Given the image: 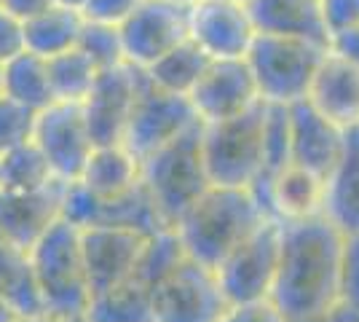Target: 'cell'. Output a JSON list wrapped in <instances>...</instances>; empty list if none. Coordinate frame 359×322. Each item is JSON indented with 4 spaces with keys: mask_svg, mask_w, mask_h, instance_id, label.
Masks as SVG:
<instances>
[{
    "mask_svg": "<svg viewBox=\"0 0 359 322\" xmlns=\"http://www.w3.org/2000/svg\"><path fill=\"white\" fill-rule=\"evenodd\" d=\"M325 51L327 46L303 38L255 32L244 62L255 78L260 102L290 105L303 100Z\"/></svg>",
    "mask_w": 359,
    "mask_h": 322,
    "instance_id": "5",
    "label": "cell"
},
{
    "mask_svg": "<svg viewBox=\"0 0 359 322\" xmlns=\"http://www.w3.org/2000/svg\"><path fill=\"white\" fill-rule=\"evenodd\" d=\"M32 123H35L32 110L0 94V154H6L19 142H27L32 137Z\"/></svg>",
    "mask_w": 359,
    "mask_h": 322,
    "instance_id": "32",
    "label": "cell"
},
{
    "mask_svg": "<svg viewBox=\"0 0 359 322\" xmlns=\"http://www.w3.org/2000/svg\"><path fill=\"white\" fill-rule=\"evenodd\" d=\"M255 196L263 204V210L269 213V217H276V220H303V217L322 215L325 180L319 175H314V172L298 167V164H287Z\"/></svg>",
    "mask_w": 359,
    "mask_h": 322,
    "instance_id": "20",
    "label": "cell"
},
{
    "mask_svg": "<svg viewBox=\"0 0 359 322\" xmlns=\"http://www.w3.org/2000/svg\"><path fill=\"white\" fill-rule=\"evenodd\" d=\"M62 217L73 223L75 229L121 226V229H135L148 236L166 229L142 183L121 196L100 199L81 180H70L65 183V194H62Z\"/></svg>",
    "mask_w": 359,
    "mask_h": 322,
    "instance_id": "10",
    "label": "cell"
},
{
    "mask_svg": "<svg viewBox=\"0 0 359 322\" xmlns=\"http://www.w3.org/2000/svg\"><path fill=\"white\" fill-rule=\"evenodd\" d=\"M279 223V263L269 298L287 322H316L338 304L344 234L325 215Z\"/></svg>",
    "mask_w": 359,
    "mask_h": 322,
    "instance_id": "1",
    "label": "cell"
},
{
    "mask_svg": "<svg viewBox=\"0 0 359 322\" xmlns=\"http://www.w3.org/2000/svg\"><path fill=\"white\" fill-rule=\"evenodd\" d=\"M140 183L145 185L161 223L172 229L180 215L212 185L201 156V121L140 159Z\"/></svg>",
    "mask_w": 359,
    "mask_h": 322,
    "instance_id": "3",
    "label": "cell"
},
{
    "mask_svg": "<svg viewBox=\"0 0 359 322\" xmlns=\"http://www.w3.org/2000/svg\"><path fill=\"white\" fill-rule=\"evenodd\" d=\"M3 94L32 113L51 105L54 94L48 86V70H46L43 57L22 51L8 62H3Z\"/></svg>",
    "mask_w": 359,
    "mask_h": 322,
    "instance_id": "27",
    "label": "cell"
},
{
    "mask_svg": "<svg viewBox=\"0 0 359 322\" xmlns=\"http://www.w3.org/2000/svg\"><path fill=\"white\" fill-rule=\"evenodd\" d=\"M0 301L16 317H27L43 311L35 285L30 247L16 245L14 239L0 234Z\"/></svg>",
    "mask_w": 359,
    "mask_h": 322,
    "instance_id": "24",
    "label": "cell"
},
{
    "mask_svg": "<svg viewBox=\"0 0 359 322\" xmlns=\"http://www.w3.org/2000/svg\"><path fill=\"white\" fill-rule=\"evenodd\" d=\"M338 304L359 309V234H346L344 236Z\"/></svg>",
    "mask_w": 359,
    "mask_h": 322,
    "instance_id": "33",
    "label": "cell"
},
{
    "mask_svg": "<svg viewBox=\"0 0 359 322\" xmlns=\"http://www.w3.org/2000/svg\"><path fill=\"white\" fill-rule=\"evenodd\" d=\"M14 320H16V314L8 307H6L3 301H0V322H14Z\"/></svg>",
    "mask_w": 359,
    "mask_h": 322,
    "instance_id": "42",
    "label": "cell"
},
{
    "mask_svg": "<svg viewBox=\"0 0 359 322\" xmlns=\"http://www.w3.org/2000/svg\"><path fill=\"white\" fill-rule=\"evenodd\" d=\"M100 199H113L140 185V159L126 145H94L78 177Z\"/></svg>",
    "mask_w": 359,
    "mask_h": 322,
    "instance_id": "23",
    "label": "cell"
},
{
    "mask_svg": "<svg viewBox=\"0 0 359 322\" xmlns=\"http://www.w3.org/2000/svg\"><path fill=\"white\" fill-rule=\"evenodd\" d=\"M287 164H292L290 105L263 102V167L257 183L252 185V194H260Z\"/></svg>",
    "mask_w": 359,
    "mask_h": 322,
    "instance_id": "28",
    "label": "cell"
},
{
    "mask_svg": "<svg viewBox=\"0 0 359 322\" xmlns=\"http://www.w3.org/2000/svg\"><path fill=\"white\" fill-rule=\"evenodd\" d=\"M14 322H86V317L83 320H65V317H54V314L38 311V314H27V317H16Z\"/></svg>",
    "mask_w": 359,
    "mask_h": 322,
    "instance_id": "41",
    "label": "cell"
},
{
    "mask_svg": "<svg viewBox=\"0 0 359 322\" xmlns=\"http://www.w3.org/2000/svg\"><path fill=\"white\" fill-rule=\"evenodd\" d=\"M309 105L319 110L325 119L338 123L341 129L359 126V67L344 57L325 51L303 97Z\"/></svg>",
    "mask_w": 359,
    "mask_h": 322,
    "instance_id": "19",
    "label": "cell"
},
{
    "mask_svg": "<svg viewBox=\"0 0 359 322\" xmlns=\"http://www.w3.org/2000/svg\"><path fill=\"white\" fill-rule=\"evenodd\" d=\"M327 48L332 54L344 57L346 62L357 65L359 67V27H351V30H341L335 35H330Z\"/></svg>",
    "mask_w": 359,
    "mask_h": 322,
    "instance_id": "38",
    "label": "cell"
},
{
    "mask_svg": "<svg viewBox=\"0 0 359 322\" xmlns=\"http://www.w3.org/2000/svg\"><path fill=\"white\" fill-rule=\"evenodd\" d=\"M169 3H177V6H194L198 0H169Z\"/></svg>",
    "mask_w": 359,
    "mask_h": 322,
    "instance_id": "44",
    "label": "cell"
},
{
    "mask_svg": "<svg viewBox=\"0 0 359 322\" xmlns=\"http://www.w3.org/2000/svg\"><path fill=\"white\" fill-rule=\"evenodd\" d=\"M46 70H48V86L57 102H83L100 73L97 65L78 46L48 57Z\"/></svg>",
    "mask_w": 359,
    "mask_h": 322,
    "instance_id": "29",
    "label": "cell"
},
{
    "mask_svg": "<svg viewBox=\"0 0 359 322\" xmlns=\"http://www.w3.org/2000/svg\"><path fill=\"white\" fill-rule=\"evenodd\" d=\"M188 8L169 0H142L118 25L123 60L145 70L172 46L188 38Z\"/></svg>",
    "mask_w": 359,
    "mask_h": 322,
    "instance_id": "12",
    "label": "cell"
},
{
    "mask_svg": "<svg viewBox=\"0 0 359 322\" xmlns=\"http://www.w3.org/2000/svg\"><path fill=\"white\" fill-rule=\"evenodd\" d=\"M62 194L65 180L35 191L0 188V234L16 245L32 247L62 217Z\"/></svg>",
    "mask_w": 359,
    "mask_h": 322,
    "instance_id": "17",
    "label": "cell"
},
{
    "mask_svg": "<svg viewBox=\"0 0 359 322\" xmlns=\"http://www.w3.org/2000/svg\"><path fill=\"white\" fill-rule=\"evenodd\" d=\"M32 142L43 154L54 177L65 183L78 180L94 148L81 102H51L35 113Z\"/></svg>",
    "mask_w": 359,
    "mask_h": 322,
    "instance_id": "11",
    "label": "cell"
},
{
    "mask_svg": "<svg viewBox=\"0 0 359 322\" xmlns=\"http://www.w3.org/2000/svg\"><path fill=\"white\" fill-rule=\"evenodd\" d=\"M140 78L142 70L129 62H121L116 67H105L97 73L86 100L81 102L94 145H116L123 140L140 89Z\"/></svg>",
    "mask_w": 359,
    "mask_h": 322,
    "instance_id": "13",
    "label": "cell"
},
{
    "mask_svg": "<svg viewBox=\"0 0 359 322\" xmlns=\"http://www.w3.org/2000/svg\"><path fill=\"white\" fill-rule=\"evenodd\" d=\"M228 309L215 269L182 255L150 290L153 322H217Z\"/></svg>",
    "mask_w": 359,
    "mask_h": 322,
    "instance_id": "7",
    "label": "cell"
},
{
    "mask_svg": "<svg viewBox=\"0 0 359 322\" xmlns=\"http://www.w3.org/2000/svg\"><path fill=\"white\" fill-rule=\"evenodd\" d=\"M35 285L46 314L83 320L89 311V279L81 253V229L60 217L30 247Z\"/></svg>",
    "mask_w": 359,
    "mask_h": 322,
    "instance_id": "4",
    "label": "cell"
},
{
    "mask_svg": "<svg viewBox=\"0 0 359 322\" xmlns=\"http://www.w3.org/2000/svg\"><path fill=\"white\" fill-rule=\"evenodd\" d=\"M357 129H359V126H357Z\"/></svg>",
    "mask_w": 359,
    "mask_h": 322,
    "instance_id": "47",
    "label": "cell"
},
{
    "mask_svg": "<svg viewBox=\"0 0 359 322\" xmlns=\"http://www.w3.org/2000/svg\"><path fill=\"white\" fill-rule=\"evenodd\" d=\"M22 51H25V25L6 8H0V62H8Z\"/></svg>",
    "mask_w": 359,
    "mask_h": 322,
    "instance_id": "37",
    "label": "cell"
},
{
    "mask_svg": "<svg viewBox=\"0 0 359 322\" xmlns=\"http://www.w3.org/2000/svg\"><path fill=\"white\" fill-rule=\"evenodd\" d=\"M279 236H282V223L276 217H266L215 269L228 304L269 298L279 263Z\"/></svg>",
    "mask_w": 359,
    "mask_h": 322,
    "instance_id": "8",
    "label": "cell"
},
{
    "mask_svg": "<svg viewBox=\"0 0 359 322\" xmlns=\"http://www.w3.org/2000/svg\"><path fill=\"white\" fill-rule=\"evenodd\" d=\"M269 213L252 188L210 185L198 199L175 220V236L188 258L217 269L223 258L252 234Z\"/></svg>",
    "mask_w": 359,
    "mask_h": 322,
    "instance_id": "2",
    "label": "cell"
},
{
    "mask_svg": "<svg viewBox=\"0 0 359 322\" xmlns=\"http://www.w3.org/2000/svg\"><path fill=\"white\" fill-rule=\"evenodd\" d=\"M201 156L212 185L252 188L263 167V102L231 119L201 121Z\"/></svg>",
    "mask_w": 359,
    "mask_h": 322,
    "instance_id": "6",
    "label": "cell"
},
{
    "mask_svg": "<svg viewBox=\"0 0 359 322\" xmlns=\"http://www.w3.org/2000/svg\"><path fill=\"white\" fill-rule=\"evenodd\" d=\"M188 38L210 60H244L255 38L247 3L198 0L188 8Z\"/></svg>",
    "mask_w": 359,
    "mask_h": 322,
    "instance_id": "15",
    "label": "cell"
},
{
    "mask_svg": "<svg viewBox=\"0 0 359 322\" xmlns=\"http://www.w3.org/2000/svg\"><path fill=\"white\" fill-rule=\"evenodd\" d=\"M322 215L341 234H359V129L346 132L344 154L325 177Z\"/></svg>",
    "mask_w": 359,
    "mask_h": 322,
    "instance_id": "22",
    "label": "cell"
},
{
    "mask_svg": "<svg viewBox=\"0 0 359 322\" xmlns=\"http://www.w3.org/2000/svg\"><path fill=\"white\" fill-rule=\"evenodd\" d=\"M0 94H3V62H0Z\"/></svg>",
    "mask_w": 359,
    "mask_h": 322,
    "instance_id": "45",
    "label": "cell"
},
{
    "mask_svg": "<svg viewBox=\"0 0 359 322\" xmlns=\"http://www.w3.org/2000/svg\"><path fill=\"white\" fill-rule=\"evenodd\" d=\"M148 234L121 229V226L81 229V253H83L91 298L110 290L113 285H118L121 279H126L135 271V266L148 247Z\"/></svg>",
    "mask_w": 359,
    "mask_h": 322,
    "instance_id": "14",
    "label": "cell"
},
{
    "mask_svg": "<svg viewBox=\"0 0 359 322\" xmlns=\"http://www.w3.org/2000/svg\"><path fill=\"white\" fill-rule=\"evenodd\" d=\"M217 322H287V317L271 298H257L244 304H228Z\"/></svg>",
    "mask_w": 359,
    "mask_h": 322,
    "instance_id": "34",
    "label": "cell"
},
{
    "mask_svg": "<svg viewBox=\"0 0 359 322\" xmlns=\"http://www.w3.org/2000/svg\"><path fill=\"white\" fill-rule=\"evenodd\" d=\"M346 132L325 119L306 100L290 102V137H292V164L327 177L344 154Z\"/></svg>",
    "mask_w": 359,
    "mask_h": 322,
    "instance_id": "18",
    "label": "cell"
},
{
    "mask_svg": "<svg viewBox=\"0 0 359 322\" xmlns=\"http://www.w3.org/2000/svg\"><path fill=\"white\" fill-rule=\"evenodd\" d=\"M316 322H359V309H351L346 304H335L325 317H319Z\"/></svg>",
    "mask_w": 359,
    "mask_h": 322,
    "instance_id": "40",
    "label": "cell"
},
{
    "mask_svg": "<svg viewBox=\"0 0 359 322\" xmlns=\"http://www.w3.org/2000/svg\"><path fill=\"white\" fill-rule=\"evenodd\" d=\"M51 3H57V0H0V8H6L19 22H27L30 16L41 14Z\"/></svg>",
    "mask_w": 359,
    "mask_h": 322,
    "instance_id": "39",
    "label": "cell"
},
{
    "mask_svg": "<svg viewBox=\"0 0 359 322\" xmlns=\"http://www.w3.org/2000/svg\"><path fill=\"white\" fill-rule=\"evenodd\" d=\"M57 3H62V6H70V8H78V11H81L86 0H57Z\"/></svg>",
    "mask_w": 359,
    "mask_h": 322,
    "instance_id": "43",
    "label": "cell"
},
{
    "mask_svg": "<svg viewBox=\"0 0 359 322\" xmlns=\"http://www.w3.org/2000/svg\"><path fill=\"white\" fill-rule=\"evenodd\" d=\"M327 35L359 27V0H319Z\"/></svg>",
    "mask_w": 359,
    "mask_h": 322,
    "instance_id": "35",
    "label": "cell"
},
{
    "mask_svg": "<svg viewBox=\"0 0 359 322\" xmlns=\"http://www.w3.org/2000/svg\"><path fill=\"white\" fill-rule=\"evenodd\" d=\"M247 11L255 25V32L303 38V41L327 46L330 35L322 19L319 0H250Z\"/></svg>",
    "mask_w": 359,
    "mask_h": 322,
    "instance_id": "21",
    "label": "cell"
},
{
    "mask_svg": "<svg viewBox=\"0 0 359 322\" xmlns=\"http://www.w3.org/2000/svg\"><path fill=\"white\" fill-rule=\"evenodd\" d=\"M188 100L198 121L204 123L239 116L260 102L255 78L244 60H210Z\"/></svg>",
    "mask_w": 359,
    "mask_h": 322,
    "instance_id": "16",
    "label": "cell"
},
{
    "mask_svg": "<svg viewBox=\"0 0 359 322\" xmlns=\"http://www.w3.org/2000/svg\"><path fill=\"white\" fill-rule=\"evenodd\" d=\"M54 180H60V177H54L48 161L32 140L19 142L14 148H8L6 154H0V188L35 191V188H43Z\"/></svg>",
    "mask_w": 359,
    "mask_h": 322,
    "instance_id": "30",
    "label": "cell"
},
{
    "mask_svg": "<svg viewBox=\"0 0 359 322\" xmlns=\"http://www.w3.org/2000/svg\"><path fill=\"white\" fill-rule=\"evenodd\" d=\"M140 3L142 0H86L81 14L89 22H102V25H116L118 27Z\"/></svg>",
    "mask_w": 359,
    "mask_h": 322,
    "instance_id": "36",
    "label": "cell"
},
{
    "mask_svg": "<svg viewBox=\"0 0 359 322\" xmlns=\"http://www.w3.org/2000/svg\"><path fill=\"white\" fill-rule=\"evenodd\" d=\"M207 65H210V57L196 46L191 38H185L177 46L169 48L166 54H161L156 62H150L142 73L158 89L188 97L198 83L201 73L207 70Z\"/></svg>",
    "mask_w": 359,
    "mask_h": 322,
    "instance_id": "26",
    "label": "cell"
},
{
    "mask_svg": "<svg viewBox=\"0 0 359 322\" xmlns=\"http://www.w3.org/2000/svg\"><path fill=\"white\" fill-rule=\"evenodd\" d=\"M83 14L78 8L51 3L41 14L30 16L25 25V51H32L38 57H54L67 48L78 46V38L83 30Z\"/></svg>",
    "mask_w": 359,
    "mask_h": 322,
    "instance_id": "25",
    "label": "cell"
},
{
    "mask_svg": "<svg viewBox=\"0 0 359 322\" xmlns=\"http://www.w3.org/2000/svg\"><path fill=\"white\" fill-rule=\"evenodd\" d=\"M236 3H250V0H236Z\"/></svg>",
    "mask_w": 359,
    "mask_h": 322,
    "instance_id": "46",
    "label": "cell"
},
{
    "mask_svg": "<svg viewBox=\"0 0 359 322\" xmlns=\"http://www.w3.org/2000/svg\"><path fill=\"white\" fill-rule=\"evenodd\" d=\"M78 48L89 57L97 70L116 67L123 60V43H121V32L116 25H102V22H83V30L78 38Z\"/></svg>",
    "mask_w": 359,
    "mask_h": 322,
    "instance_id": "31",
    "label": "cell"
},
{
    "mask_svg": "<svg viewBox=\"0 0 359 322\" xmlns=\"http://www.w3.org/2000/svg\"><path fill=\"white\" fill-rule=\"evenodd\" d=\"M196 121H198V116L188 97L158 89L142 73L121 145H126L137 159H145Z\"/></svg>",
    "mask_w": 359,
    "mask_h": 322,
    "instance_id": "9",
    "label": "cell"
}]
</instances>
